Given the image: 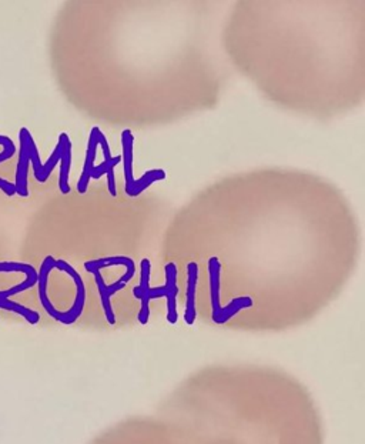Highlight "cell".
Segmentation results:
<instances>
[{
    "instance_id": "obj_1",
    "label": "cell",
    "mask_w": 365,
    "mask_h": 444,
    "mask_svg": "<svg viewBox=\"0 0 365 444\" xmlns=\"http://www.w3.org/2000/svg\"><path fill=\"white\" fill-rule=\"evenodd\" d=\"M29 130L26 128H22L19 132V160H18V169H16V183L15 189L16 193L20 197H27L29 196V183H27V175H29V150H27V136Z\"/></svg>"
},
{
    "instance_id": "obj_2",
    "label": "cell",
    "mask_w": 365,
    "mask_h": 444,
    "mask_svg": "<svg viewBox=\"0 0 365 444\" xmlns=\"http://www.w3.org/2000/svg\"><path fill=\"white\" fill-rule=\"evenodd\" d=\"M102 130L96 126L92 129L90 136H89V143H88V150H86V160H85V166H83V172L82 176H80L78 182H77V191L80 194H85L89 189V183L92 179V170L95 168V160H96V152H97V146L100 143V137H102Z\"/></svg>"
},
{
    "instance_id": "obj_3",
    "label": "cell",
    "mask_w": 365,
    "mask_h": 444,
    "mask_svg": "<svg viewBox=\"0 0 365 444\" xmlns=\"http://www.w3.org/2000/svg\"><path fill=\"white\" fill-rule=\"evenodd\" d=\"M197 283H198V264L195 262H190L187 264V292H186V313H184V318L188 325H193L197 317V310H195Z\"/></svg>"
},
{
    "instance_id": "obj_4",
    "label": "cell",
    "mask_w": 365,
    "mask_h": 444,
    "mask_svg": "<svg viewBox=\"0 0 365 444\" xmlns=\"http://www.w3.org/2000/svg\"><path fill=\"white\" fill-rule=\"evenodd\" d=\"M113 266H123L126 269V278L128 281H130L135 274H136V263L133 259L128 257V256H109L104 259H97V260H90L85 263V269L89 273H95V271H100L103 269L107 267H113Z\"/></svg>"
},
{
    "instance_id": "obj_5",
    "label": "cell",
    "mask_w": 365,
    "mask_h": 444,
    "mask_svg": "<svg viewBox=\"0 0 365 444\" xmlns=\"http://www.w3.org/2000/svg\"><path fill=\"white\" fill-rule=\"evenodd\" d=\"M121 146H123V154H121V160H123V172H125V191H128L133 183V149H135V136L130 129H125L121 132Z\"/></svg>"
},
{
    "instance_id": "obj_6",
    "label": "cell",
    "mask_w": 365,
    "mask_h": 444,
    "mask_svg": "<svg viewBox=\"0 0 365 444\" xmlns=\"http://www.w3.org/2000/svg\"><path fill=\"white\" fill-rule=\"evenodd\" d=\"M63 143L62 156H60V176H59V189L63 194L70 193V184H69V175L71 168V142L70 137L66 133H62L59 136Z\"/></svg>"
},
{
    "instance_id": "obj_7",
    "label": "cell",
    "mask_w": 365,
    "mask_h": 444,
    "mask_svg": "<svg viewBox=\"0 0 365 444\" xmlns=\"http://www.w3.org/2000/svg\"><path fill=\"white\" fill-rule=\"evenodd\" d=\"M121 161V156L111 157L109 160H103V163L99 166H95L92 170V179H100L102 176H107V187L113 197L117 196L116 189V177H114V168Z\"/></svg>"
},
{
    "instance_id": "obj_8",
    "label": "cell",
    "mask_w": 365,
    "mask_h": 444,
    "mask_svg": "<svg viewBox=\"0 0 365 444\" xmlns=\"http://www.w3.org/2000/svg\"><path fill=\"white\" fill-rule=\"evenodd\" d=\"M166 179V172L163 169H153L146 172L139 180H135L133 186L126 191V194L129 197H137L139 194H142L146 189H149L153 183L158 182V180H165Z\"/></svg>"
},
{
    "instance_id": "obj_9",
    "label": "cell",
    "mask_w": 365,
    "mask_h": 444,
    "mask_svg": "<svg viewBox=\"0 0 365 444\" xmlns=\"http://www.w3.org/2000/svg\"><path fill=\"white\" fill-rule=\"evenodd\" d=\"M27 150H29V160H30V165L33 168V173H34L36 180L40 183H45L48 179L45 177V173H43V163H42V160H40L37 146H36L30 133L27 136Z\"/></svg>"
},
{
    "instance_id": "obj_10",
    "label": "cell",
    "mask_w": 365,
    "mask_h": 444,
    "mask_svg": "<svg viewBox=\"0 0 365 444\" xmlns=\"http://www.w3.org/2000/svg\"><path fill=\"white\" fill-rule=\"evenodd\" d=\"M0 190H2V191H4L6 196H9V197H12V196L16 194L15 184L11 183V182H8V180H5V179H2V177H0Z\"/></svg>"
}]
</instances>
